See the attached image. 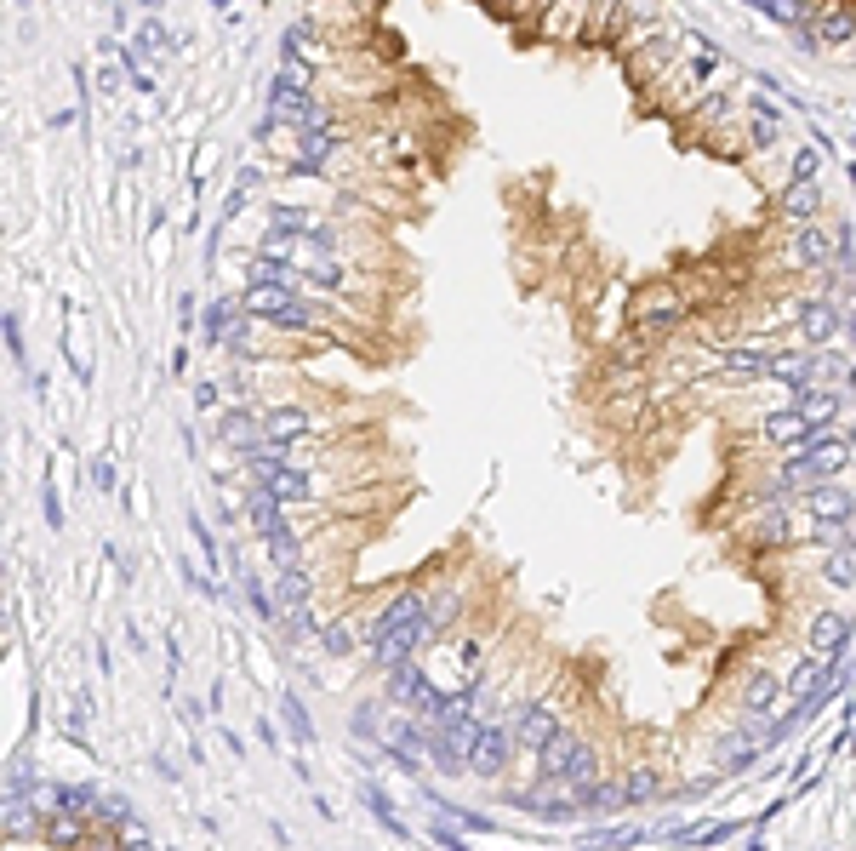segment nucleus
Here are the masks:
<instances>
[{
    "instance_id": "nucleus-1",
    "label": "nucleus",
    "mask_w": 856,
    "mask_h": 851,
    "mask_svg": "<svg viewBox=\"0 0 856 851\" xmlns=\"http://www.w3.org/2000/svg\"><path fill=\"white\" fill-rule=\"evenodd\" d=\"M828 52H856V0H765Z\"/></svg>"
}]
</instances>
